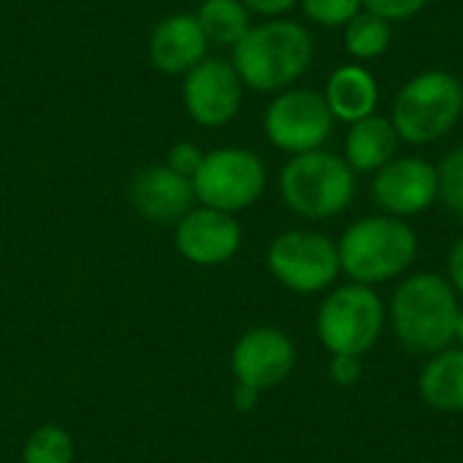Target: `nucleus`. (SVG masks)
<instances>
[{"mask_svg":"<svg viewBox=\"0 0 463 463\" xmlns=\"http://www.w3.org/2000/svg\"><path fill=\"white\" fill-rule=\"evenodd\" d=\"M312 33L293 19H266L252 24L231 49V62L244 90L277 95L290 90L312 65Z\"/></svg>","mask_w":463,"mask_h":463,"instance_id":"1","label":"nucleus"},{"mask_svg":"<svg viewBox=\"0 0 463 463\" xmlns=\"http://www.w3.org/2000/svg\"><path fill=\"white\" fill-rule=\"evenodd\" d=\"M388 315L396 339L410 353L437 355L456 342L461 301L450 279L434 271H418L393 290Z\"/></svg>","mask_w":463,"mask_h":463,"instance_id":"2","label":"nucleus"},{"mask_svg":"<svg viewBox=\"0 0 463 463\" xmlns=\"http://www.w3.org/2000/svg\"><path fill=\"white\" fill-rule=\"evenodd\" d=\"M342 271L358 282L377 288L402 277L418 258V233L407 220L374 214L345 228L336 241Z\"/></svg>","mask_w":463,"mask_h":463,"instance_id":"3","label":"nucleus"},{"mask_svg":"<svg viewBox=\"0 0 463 463\" xmlns=\"http://www.w3.org/2000/svg\"><path fill=\"white\" fill-rule=\"evenodd\" d=\"M355 171L345 157L315 149L293 155L279 171V195L290 212L307 220L342 214L355 198Z\"/></svg>","mask_w":463,"mask_h":463,"instance_id":"4","label":"nucleus"},{"mask_svg":"<svg viewBox=\"0 0 463 463\" xmlns=\"http://www.w3.org/2000/svg\"><path fill=\"white\" fill-rule=\"evenodd\" d=\"M463 114V84L448 71H423L396 95L391 122L407 144H434L448 136Z\"/></svg>","mask_w":463,"mask_h":463,"instance_id":"5","label":"nucleus"},{"mask_svg":"<svg viewBox=\"0 0 463 463\" xmlns=\"http://www.w3.org/2000/svg\"><path fill=\"white\" fill-rule=\"evenodd\" d=\"M385 315V304L374 288L350 282L323 298L315 317V331L331 355L364 358L380 342Z\"/></svg>","mask_w":463,"mask_h":463,"instance_id":"6","label":"nucleus"},{"mask_svg":"<svg viewBox=\"0 0 463 463\" xmlns=\"http://www.w3.org/2000/svg\"><path fill=\"white\" fill-rule=\"evenodd\" d=\"M269 171L260 155L244 146H220L203 155L193 176L195 201L217 212H244L266 193Z\"/></svg>","mask_w":463,"mask_h":463,"instance_id":"7","label":"nucleus"},{"mask_svg":"<svg viewBox=\"0 0 463 463\" xmlns=\"http://www.w3.org/2000/svg\"><path fill=\"white\" fill-rule=\"evenodd\" d=\"M266 266L282 288L298 296L323 293L342 274L336 241L307 228L279 233L269 244Z\"/></svg>","mask_w":463,"mask_h":463,"instance_id":"8","label":"nucleus"},{"mask_svg":"<svg viewBox=\"0 0 463 463\" xmlns=\"http://www.w3.org/2000/svg\"><path fill=\"white\" fill-rule=\"evenodd\" d=\"M334 122L336 119L326 103V95L304 87L277 92L263 114L266 138L290 157L323 149L331 138Z\"/></svg>","mask_w":463,"mask_h":463,"instance_id":"9","label":"nucleus"},{"mask_svg":"<svg viewBox=\"0 0 463 463\" xmlns=\"http://www.w3.org/2000/svg\"><path fill=\"white\" fill-rule=\"evenodd\" d=\"M244 81L225 57H206L182 76V106L201 128H222L241 111Z\"/></svg>","mask_w":463,"mask_h":463,"instance_id":"10","label":"nucleus"},{"mask_svg":"<svg viewBox=\"0 0 463 463\" xmlns=\"http://www.w3.org/2000/svg\"><path fill=\"white\" fill-rule=\"evenodd\" d=\"M296 369L293 339L274 326H258L239 336L231 353V372L239 385L269 391L282 385Z\"/></svg>","mask_w":463,"mask_h":463,"instance_id":"11","label":"nucleus"},{"mask_svg":"<svg viewBox=\"0 0 463 463\" xmlns=\"http://www.w3.org/2000/svg\"><path fill=\"white\" fill-rule=\"evenodd\" d=\"M374 203L399 220L423 214L439 198V171L423 157H393L374 174Z\"/></svg>","mask_w":463,"mask_h":463,"instance_id":"12","label":"nucleus"},{"mask_svg":"<svg viewBox=\"0 0 463 463\" xmlns=\"http://www.w3.org/2000/svg\"><path fill=\"white\" fill-rule=\"evenodd\" d=\"M241 225L233 214L195 203L174 225V247L193 266H222L241 250Z\"/></svg>","mask_w":463,"mask_h":463,"instance_id":"13","label":"nucleus"},{"mask_svg":"<svg viewBox=\"0 0 463 463\" xmlns=\"http://www.w3.org/2000/svg\"><path fill=\"white\" fill-rule=\"evenodd\" d=\"M130 206L155 225H176L198 201L193 179L171 171L165 163L141 168L128 187Z\"/></svg>","mask_w":463,"mask_h":463,"instance_id":"14","label":"nucleus"},{"mask_svg":"<svg viewBox=\"0 0 463 463\" xmlns=\"http://www.w3.org/2000/svg\"><path fill=\"white\" fill-rule=\"evenodd\" d=\"M146 57L155 71L165 76H184L209 57V41L190 11L163 16L146 41Z\"/></svg>","mask_w":463,"mask_h":463,"instance_id":"15","label":"nucleus"},{"mask_svg":"<svg viewBox=\"0 0 463 463\" xmlns=\"http://www.w3.org/2000/svg\"><path fill=\"white\" fill-rule=\"evenodd\" d=\"M326 103L334 114V119H342L347 125L366 119L377 114L380 103V84L372 71H366L358 62L339 65L326 84Z\"/></svg>","mask_w":463,"mask_h":463,"instance_id":"16","label":"nucleus"},{"mask_svg":"<svg viewBox=\"0 0 463 463\" xmlns=\"http://www.w3.org/2000/svg\"><path fill=\"white\" fill-rule=\"evenodd\" d=\"M399 141L402 138L391 117L372 114L350 125L345 138V160L355 174H377L396 157Z\"/></svg>","mask_w":463,"mask_h":463,"instance_id":"17","label":"nucleus"},{"mask_svg":"<svg viewBox=\"0 0 463 463\" xmlns=\"http://www.w3.org/2000/svg\"><path fill=\"white\" fill-rule=\"evenodd\" d=\"M418 393L437 412H463V347L429 358L418 377Z\"/></svg>","mask_w":463,"mask_h":463,"instance_id":"18","label":"nucleus"},{"mask_svg":"<svg viewBox=\"0 0 463 463\" xmlns=\"http://www.w3.org/2000/svg\"><path fill=\"white\" fill-rule=\"evenodd\" d=\"M195 19L209 41L217 46H236L252 27V14L241 0H201Z\"/></svg>","mask_w":463,"mask_h":463,"instance_id":"19","label":"nucleus"},{"mask_svg":"<svg viewBox=\"0 0 463 463\" xmlns=\"http://www.w3.org/2000/svg\"><path fill=\"white\" fill-rule=\"evenodd\" d=\"M391 41H393L391 22L366 8L345 24V46L355 60L383 57L388 52Z\"/></svg>","mask_w":463,"mask_h":463,"instance_id":"20","label":"nucleus"},{"mask_svg":"<svg viewBox=\"0 0 463 463\" xmlns=\"http://www.w3.org/2000/svg\"><path fill=\"white\" fill-rule=\"evenodd\" d=\"M73 439L65 429L41 426L27 437L22 463H73Z\"/></svg>","mask_w":463,"mask_h":463,"instance_id":"21","label":"nucleus"},{"mask_svg":"<svg viewBox=\"0 0 463 463\" xmlns=\"http://www.w3.org/2000/svg\"><path fill=\"white\" fill-rule=\"evenodd\" d=\"M304 16L320 27H345L364 11V0H298Z\"/></svg>","mask_w":463,"mask_h":463,"instance_id":"22","label":"nucleus"},{"mask_svg":"<svg viewBox=\"0 0 463 463\" xmlns=\"http://www.w3.org/2000/svg\"><path fill=\"white\" fill-rule=\"evenodd\" d=\"M437 171H439V198L450 212L463 217V144L442 160V165H437Z\"/></svg>","mask_w":463,"mask_h":463,"instance_id":"23","label":"nucleus"},{"mask_svg":"<svg viewBox=\"0 0 463 463\" xmlns=\"http://www.w3.org/2000/svg\"><path fill=\"white\" fill-rule=\"evenodd\" d=\"M203 155H206V152H201L198 144H193V141H176V144H171V149H168V155H165V165H168L171 171H176V174L193 179L195 171L201 168Z\"/></svg>","mask_w":463,"mask_h":463,"instance_id":"24","label":"nucleus"},{"mask_svg":"<svg viewBox=\"0 0 463 463\" xmlns=\"http://www.w3.org/2000/svg\"><path fill=\"white\" fill-rule=\"evenodd\" d=\"M429 5V0H364V8L388 19V22H404L418 16L423 8Z\"/></svg>","mask_w":463,"mask_h":463,"instance_id":"25","label":"nucleus"},{"mask_svg":"<svg viewBox=\"0 0 463 463\" xmlns=\"http://www.w3.org/2000/svg\"><path fill=\"white\" fill-rule=\"evenodd\" d=\"M328 377L342 388H353L364 377V361L358 355H331Z\"/></svg>","mask_w":463,"mask_h":463,"instance_id":"26","label":"nucleus"},{"mask_svg":"<svg viewBox=\"0 0 463 463\" xmlns=\"http://www.w3.org/2000/svg\"><path fill=\"white\" fill-rule=\"evenodd\" d=\"M241 3L250 8V14L269 16V19H279L282 14L298 5V0H241Z\"/></svg>","mask_w":463,"mask_h":463,"instance_id":"27","label":"nucleus"},{"mask_svg":"<svg viewBox=\"0 0 463 463\" xmlns=\"http://www.w3.org/2000/svg\"><path fill=\"white\" fill-rule=\"evenodd\" d=\"M448 279L456 288V293L463 296V236L453 244V250L448 255Z\"/></svg>","mask_w":463,"mask_h":463,"instance_id":"28","label":"nucleus"},{"mask_svg":"<svg viewBox=\"0 0 463 463\" xmlns=\"http://www.w3.org/2000/svg\"><path fill=\"white\" fill-rule=\"evenodd\" d=\"M258 402H260V391H255V388H247V385H239V383H236V391H233V407H236L239 412H250V410H255V407H258Z\"/></svg>","mask_w":463,"mask_h":463,"instance_id":"29","label":"nucleus"},{"mask_svg":"<svg viewBox=\"0 0 463 463\" xmlns=\"http://www.w3.org/2000/svg\"><path fill=\"white\" fill-rule=\"evenodd\" d=\"M456 342H458V347H463V307L458 315V326H456Z\"/></svg>","mask_w":463,"mask_h":463,"instance_id":"30","label":"nucleus"}]
</instances>
